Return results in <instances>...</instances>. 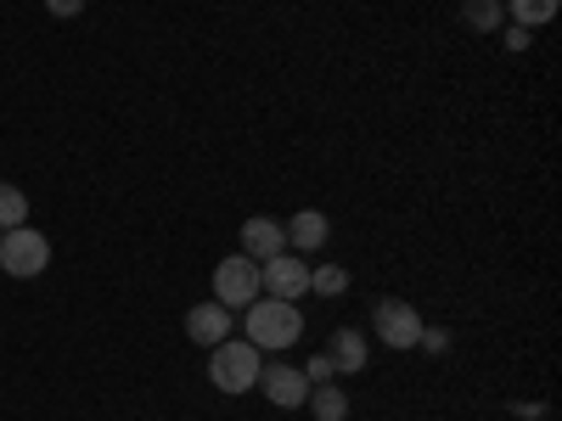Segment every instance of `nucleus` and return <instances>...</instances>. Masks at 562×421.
<instances>
[{
  "label": "nucleus",
  "mask_w": 562,
  "mask_h": 421,
  "mask_svg": "<svg viewBox=\"0 0 562 421\" xmlns=\"http://www.w3.org/2000/svg\"><path fill=\"white\" fill-rule=\"evenodd\" d=\"M243 320H248V343L259 354H281V349H293L304 338V309L281 304V298H265V293L243 309Z\"/></svg>",
  "instance_id": "1"
},
{
  "label": "nucleus",
  "mask_w": 562,
  "mask_h": 421,
  "mask_svg": "<svg viewBox=\"0 0 562 421\" xmlns=\"http://www.w3.org/2000/svg\"><path fill=\"white\" fill-rule=\"evenodd\" d=\"M209 383H214V394H254V383H259V349L248 343V338H225V343H214L209 349Z\"/></svg>",
  "instance_id": "2"
},
{
  "label": "nucleus",
  "mask_w": 562,
  "mask_h": 421,
  "mask_svg": "<svg viewBox=\"0 0 562 421\" xmlns=\"http://www.w3.org/2000/svg\"><path fill=\"white\" fill-rule=\"evenodd\" d=\"M0 270L18 275V281H34L52 270V242L40 237L34 225H18V230H0Z\"/></svg>",
  "instance_id": "3"
},
{
  "label": "nucleus",
  "mask_w": 562,
  "mask_h": 421,
  "mask_svg": "<svg viewBox=\"0 0 562 421\" xmlns=\"http://www.w3.org/2000/svg\"><path fill=\"white\" fill-rule=\"evenodd\" d=\"M259 293H265V298H281V304H299V298L310 293V264H304V253L281 248L276 259H265V264H259Z\"/></svg>",
  "instance_id": "4"
},
{
  "label": "nucleus",
  "mask_w": 562,
  "mask_h": 421,
  "mask_svg": "<svg viewBox=\"0 0 562 421\" xmlns=\"http://www.w3.org/2000/svg\"><path fill=\"white\" fill-rule=\"evenodd\" d=\"M254 298H259V259H248V253L220 259V264H214V304L248 309Z\"/></svg>",
  "instance_id": "5"
},
{
  "label": "nucleus",
  "mask_w": 562,
  "mask_h": 421,
  "mask_svg": "<svg viewBox=\"0 0 562 421\" xmlns=\"http://www.w3.org/2000/svg\"><path fill=\"white\" fill-rule=\"evenodd\" d=\"M371 332H378L383 349H416L422 315H416V304H405V298H378V304H371Z\"/></svg>",
  "instance_id": "6"
},
{
  "label": "nucleus",
  "mask_w": 562,
  "mask_h": 421,
  "mask_svg": "<svg viewBox=\"0 0 562 421\" xmlns=\"http://www.w3.org/2000/svg\"><path fill=\"white\" fill-rule=\"evenodd\" d=\"M276 410H299L304 399H310V377H304V365H293V360H270V365H259V383H254Z\"/></svg>",
  "instance_id": "7"
},
{
  "label": "nucleus",
  "mask_w": 562,
  "mask_h": 421,
  "mask_svg": "<svg viewBox=\"0 0 562 421\" xmlns=\"http://www.w3.org/2000/svg\"><path fill=\"white\" fill-rule=\"evenodd\" d=\"M186 338H192L198 349H214V343H225L231 338V309L225 304H192L186 309Z\"/></svg>",
  "instance_id": "8"
},
{
  "label": "nucleus",
  "mask_w": 562,
  "mask_h": 421,
  "mask_svg": "<svg viewBox=\"0 0 562 421\" xmlns=\"http://www.w3.org/2000/svg\"><path fill=\"white\" fill-rule=\"evenodd\" d=\"M281 230H288V248L293 253H321L326 242H333V219H326L321 208H299Z\"/></svg>",
  "instance_id": "9"
},
{
  "label": "nucleus",
  "mask_w": 562,
  "mask_h": 421,
  "mask_svg": "<svg viewBox=\"0 0 562 421\" xmlns=\"http://www.w3.org/2000/svg\"><path fill=\"white\" fill-rule=\"evenodd\" d=\"M281 248H288V230H281L276 219H265V214H254V219H243V253L248 259H276Z\"/></svg>",
  "instance_id": "10"
},
{
  "label": "nucleus",
  "mask_w": 562,
  "mask_h": 421,
  "mask_svg": "<svg viewBox=\"0 0 562 421\" xmlns=\"http://www.w3.org/2000/svg\"><path fill=\"white\" fill-rule=\"evenodd\" d=\"M326 354H333V365L344 371V377H355V371H366V360H371V343H366V332H355V326H338Z\"/></svg>",
  "instance_id": "11"
},
{
  "label": "nucleus",
  "mask_w": 562,
  "mask_h": 421,
  "mask_svg": "<svg viewBox=\"0 0 562 421\" xmlns=\"http://www.w3.org/2000/svg\"><path fill=\"white\" fill-rule=\"evenodd\" d=\"M304 405L315 410V421H349V394L338 388V377L333 383H315Z\"/></svg>",
  "instance_id": "12"
},
{
  "label": "nucleus",
  "mask_w": 562,
  "mask_h": 421,
  "mask_svg": "<svg viewBox=\"0 0 562 421\" xmlns=\"http://www.w3.org/2000/svg\"><path fill=\"white\" fill-rule=\"evenodd\" d=\"M501 12H512V23H518V29H540V23H551L562 12V0H506Z\"/></svg>",
  "instance_id": "13"
},
{
  "label": "nucleus",
  "mask_w": 562,
  "mask_h": 421,
  "mask_svg": "<svg viewBox=\"0 0 562 421\" xmlns=\"http://www.w3.org/2000/svg\"><path fill=\"white\" fill-rule=\"evenodd\" d=\"M501 0H461V23L467 29H479V34H495L501 29Z\"/></svg>",
  "instance_id": "14"
},
{
  "label": "nucleus",
  "mask_w": 562,
  "mask_h": 421,
  "mask_svg": "<svg viewBox=\"0 0 562 421\" xmlns=\"http://www.w3.org/2000/svg\"><path fill=\"white\" fill-rule=\"evenodd\" d=\"M310 293H321V298L349 293V270H344V264H315V270H310Z\"/></svg>",
  "instance_id": "15"
},
{
  "label": "nucleus",
  "mask_w": 562,
  "mask_h": 421,
  "mask_svg": "<svg viewBox=\"0 0 562 421\" xmlns=\"http://www.w3.org/2000/svg\"><path fill=\"white\" fill-rule=\"evenodd\" d=\"M18 225H29V197L0 180V230H18Z\"/></svg>",
  "instance_id": "16"
},
{
  "label": "nucleus",
  "mask_w": 562,
  "mask_h": 421,
  "mask_svg": "<svg viewBox=\"0 0 562 421\" xmlns=\"http://www.w3.org/2000/svg\"><path fill=\"white\" fill-rule=\"evenodd\" d=\"M304 377H310V388H315V383H333V377H338L333 354H310V360H304Z\"/></svg>",
  "instance_id": "17"
},
{
  "label": "nucleus",
  "mask_w": 562,
  "mask_h": 421,
  "mask_svg": "<svg viewBox=\"0 0 562 421\" xmlns=\"http://www.w3.org/2000/svg\"><path fill=\"white\" fill-rule=\"evenodd\" d=\"M416 349H428V354H450V332H445V326H422Z\"/></svg>",
  "instance_id": "18"
},
{
  "label": "nucleus",
  "mask_w": 562,
  "mask_h": 421,
  "mask_svg": "<svg viewBox=\"0 0 562 421\" xmlns=\"http://www.w3.org/2000/svg\"><path fill=\"white\" fill-rule=\"evenodd\" d=\"M45 12H52V18H79L85 0H45Z\"/></svg>",
  "instance_id": "19"
},
{
  "label": "nucleus",
  "mask_w": 562,
  "mask_h": 421,
  "mask_svg": "<svg viewBox=\"0 0 562 421\" xmlns=\"http://www.w3.org/2000/svg\"><path fill=\"white\" fill-rule=\"evenodd\" d=\"M506 45H512V52H524V45H529V29L512 23V29H506Z\"/></svg>",
  "instance_id": "20"
}]
</instances>
